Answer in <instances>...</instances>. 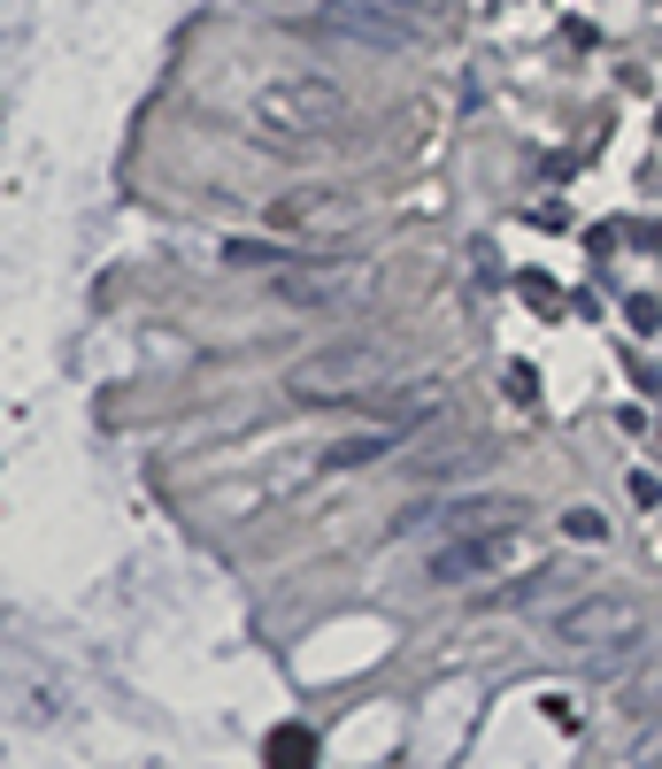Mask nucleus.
I'll use <instances>...</instances> for the list:
<instances>
[{"mask_svg":"<svg viewBox=\"0 0 662 769\" xmlns=\"http://www.w3.org/2000/svg\"><path fill=\"white\" fill-rule=\"evenodd\" d=\"M247 116H255V132H270L278 147H286V139L317 147L331 132H346L354 101H346V85H331L317 70H293V77H262L255 101H247Z\"/></svg>","mask_w":662,"mask_h":769,"instance_id":"f257e3e1","label":"nucleus"},{"mask_svg":"<svg viewBox=\"0 0 662 769\" xmlns=\"http://www.w3.org/2000/svg\"><path fill=\"white\" fill-rule=\"evenodd\" d=\"M385 370H393V354L370 346V339H354V346H331V354L293 362L286 393L309 401V408H317V401H354V393H385Z\"/></svg>","mask_w":662,"mask_h":769,"instance_id":"f03ea898","label":"nucleus"},{"mask_svg":"<svg viewBox=\"0 0 662 769\" xmlns=\"http://www.w3.org/2000/svg\"><path fill=\"white\" fill-rule=\"evenodd\" d=\"M640 631H648V601H632V593L570 601V609L547 623V638H555V646H570V654H609V646H632Z\"/></svg>","mask_w":662,"mask_h":769,"instance_id":"7ed1b4c3","label":"nucleus"},{"mask_svg":"<svg viewBox=\"0 0 662 769\" xmlns=\"http://www.w3.org/2000/svg\"><path fill=\"white\" fill-rule=\"evenodd\" d=\"M424 523L432 531H447V523L455 531H516L524 523V500H508V492H494V500L486 492H463V500H439V508H408L401 516V531H424Z\"/></svg>","mask_w":662,"mask_h":769,"instance_id":"20e7f679","label":"nucleus"},{"mask_svg":"<svg viewBox=\"0 0 662 769\" xmlns=\"http://www.w3.org/2000/svg\"><path fill=\"white\" fill-rule=\"evenodd\" d=\"M516 554V531H463L447 547H432V585H470V578H494L500 562Z\"/></svg>","mask_w":662,"mask_h":769,"instance_id":"39448f33","label":"nucleus"},{"mask_svg":"<svg viewBox=\"0 0 662 769\" xmlns=\"http://www.w3.org/2000/svg\"><path fill=\"white\" fill-rule=\"evenodd\" d=\"M317 23H324V31H346V39H370V46H408V39H424L416 15H393V8H377V0H324Z\"/></svg>","mask_w":662,"mask_h":769,"instance_id":"423d86ee","label":"nucleus"},{"mask_svg":"<svg viewBox=\"0 0 662 769\" xmlns=\"http://www.w3.org/2000/svg\"><path fill=\"white\" fill-rule=\"evenodd\" d=\"M578 585V562H539V570H524V578H508L486 593V609L494 615H516V609H539V601H562Z\"/></svg>","mask_w":662,"mask_h":769,"instance_id":"0eeeda50","label":"nucleus"},{"mask_svg":"<svg viewBox=\"0 0 662 769\" xmlns=\"http://www.w3.org/2000/svg\"><path fill=\"white\" fill-rule=\"evenodd\" d=\"M354 293V262H301L278 278V301H301V308H324Z\"/></svg>","mask_w":662,"mask_h":769,"instance_id":"6e6552de","label":"nucleus"},{"mask_svg":"<svg viewBox=\"0 0 662 769\" xmlns=\"http://www.w3.org/2000/svg\"><path fill=\"white\" fill-rule=\"evenodd\" d=\"M609 708H617V724H655L662 716V654L655 662H640V669H624L617 685H609Z\"/></svg>","mask_w":662,"mask_h":769,"instance_id":"1a4fd4ad","label":"nucleus"},{"mask_svg":"<svg viewBox=\"0 0 662 769\" xmlns=\"http://www.w3.org/2000/svg\"><path fill=\"white\" fill-rule=\"evenodd\" d=\"M262 762L270 769H317V731H309V724H278V731L262 739Z\"/></svg>","mask_w":662,"mask_h":769,"instance_id":"9d476101","label":"nucleus"},{"mask_svg":"<svg viewBox=\"0 0 662 769\" xmlns=\"http://www.w3.org/2000/svg\"><path fill=\"white\" fill-rule=\"evenodd\" d=\"M401 439H408L401 424H377V432H354V439H339V447H331V469H362V461H385L393 447H401Z\"/></svg>","mask_w":662,"mask_h":769,"instance_id":"9b49d317","label":"nucleus"},{"mask_svg":"<svg viewBox=\"0 0 662 769\" xmlns=\"http://www.w3.org/2000/svg\"><path fill=\"white\" fill-rule=\"evenodd\" d=\"M224 262H231V270H278V262H301V254H286V247H270V239H224Z\"/></svg>","mask_w":662,"mask_h":769,"instance_id":"f8f14e48","label":"nucleus"},{"mask_svg":"<svg viewBox=\"0 0 662 769\" xmlns=\"http://www.w3.org/2000/svg\"><path fill=\"white\" fill-rule=\"evenodd\" d=\"M624 315H632V331H662V301H655V293H632Z\"/></svg>","mask_w":662,"mask_h":769,"instance_id":"ddd939ff","label":"nucleus"},{"mask_svg":"<svg viewBox=\"0 0 662 769\" xmlns=\"http://www.w3.org/2000/svg\"><path fill=\"white\" fill-rule=\"evenodd\" d=\"M562 531H570V539H586V547H593V539H601V531H609V523H601V516H593V508H570V516H562Z\"/></svg>","mask_w":662,"mask_h":769,"instance_id":"4468645a","label":"nucleus"},{"mask_svg":"<svg viewBox=\"0 0 662 769\" xmlns=\"http://www.w3.org/2000/svg\"><path fill=\"white\" fill-rule=\"evenodd\" d=\"M377 8H393V15H416V23H432L447 0H377Z\"/></svg>","mask_w":662,"mask_h":769,"instance_id":"2eb2a0df","label":"nucleus"},{"mask_svg":"<svg viewBox=\"0 0 662 769\" xmlns=\"http://www.w3.org/2000/svg\"><path fill=\"white\" fill-rule=\"evenodd\" d=\"M524 301H531V308H547V315H555V308H562V293H555L547 278H524Z\"/></svg>","mask_w":662,"mask_h":769,"instance_id":"dca6fc26","label":"nucleus"},{"mask_svg":"<svg viewBox=\"0 0 662 769\" xmlns=\"http://www.w3.org/2000/svg\"><path fill=\"white\" fill-rule=\"evenodd\" d=\"M508 393H516V401H531V393H539V377H531V362H508Z\"/></svg>","mask_w":662,"mask_h":769,"instance_id":"f3484780","label":"nucleus"},{"mask_svg":"<svg viewBox=\"0 0 662 769\" xmlns=\"http://www.w3.org/2000/svg\"><path fill=\"white\" fill-rule=\"evenodd\" d=\"M632 500H640V508H662V485L648 477V469H632Z\"/></svg>","mask_w":662,"mask_h":769,"instance_id":"a211bd4d","label":"nucleus"}]
</instances>
